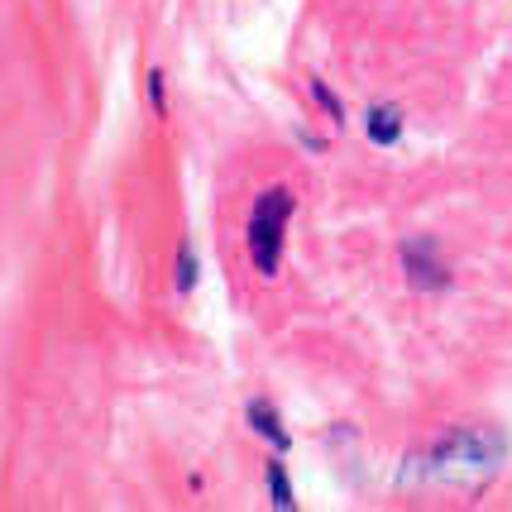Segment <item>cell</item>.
Returning a JSON list of instances; mask_svg holds the SVG:
<instances>
[{
    "label": "cell",
    "instance_id": "cell-5",
    "mask_svg": "<svg viewBox=\"0 0 512 512\" xmlns=\"http://www.w3.org/2000/svg\"><path fill=\"white\" fill-rule=\"evenodd\" d=\"M268 493H273V508H292V484L278 460H268Z\"/></svg>",
    "mask_w": 512,
    "mask_h": 512
},
{
    "label": "cell",
    "instance_id": "cell-1",
    "mask_svg": "<svg viewBox=\"0 0 512 512\" xmlns=\"http://www.w3.org/2000/svg\"><path fill=\"white\" fill-rule=\"evenodd\" d=\"M288 221H292V192L288 187H268L259 192V201L249 206V259L254 268L273 278L283 264V240H288Z\"/></svg>",
    "mask_w": 512,
    "mask_h": 512
},
{
    "label": "cell",
    "instance_id": "cell-2",
    "mask_svg": "<svg viewBox=\"0 0 512 512\" xmlns=\"http://www.w3.org/2000/svg\"><path fill=\"white\" fill-rule=\"evenodd\" d=\"M402 264H407V278L417 283V288H446V264L436 259V249L426 245V240H412V245H402Z\"/></svg>",
    "mask_w": 512,
    "mask_h": 512
},
{
    "label": "cell",
    "instance_id": "cell-4",
    "mask_svg": "<svg viewBox=\"0 0 512 512\" xmlns=\"http://www.w3.org/2000/svg\"><path fill=\"white\" fill-rule=\"evenodd\" d=\"M398 134H402L398 106H374V111H369V139H374V144H393Z\"/></svg>",
    "mask_w": 512,
    "mask_h": 512
},
{
    "label": "cell",
    "instance_id": "cell-7",
    "mask_svg": "<svg viewBox=\"0 0 512 512\" xmlns=\"http://www.w3.org/2000/svg\"><path fill=\"white\" fill-rule=\"evenodd\" d=\"M312 91H316V101H321V111H331V120L340 125V101L331 96V87H321V82H312Z\"/></svg>",
    "mask_w": 512,
    "mask_h": 512
},
{
    "label": "cell",
    "instance_id": "cell-6",
    "mask_svg": "<svg viewBox=\"0 0 512 512\" xmlns=\"http://www.w3.org/2000/svg\"><path fill=\"white\" fill-rule=\"evenodd\" d=\"M173 288H178V292L197 288V254H192V245L178 249V278H173Z\"/></svg>",
    "mask_w": 512,
    "mask_h": 512
},
{
    "label": "cell",
    "instance_id": "cell-8",
    "mask_svg": "<svg viewBox=\"0 0 512 512\" xmlns=\"http://www.w3.org/2000/svg\"><path fill=\"white\" fill-rule=\"evenodd\" d=\"M149 96H154V111H158V115L168 111V96H163V77H158V72L149 77Z\"/></svg>",
    "mask_w": 512,
    "mask_h": 512
},
{
    "label": "cell",
    "instance_id": "cell-3",
    "mask_svg": "<svg viewBox=\"0 0 512 512\" xmlns=\"http://www.w3.org/2000/svg\"><path fill=\"white\" fill-rule=\"evenodd\" d=\"M249 426H254V431H259V436H264L268 446L273 450H288L292 441H288V431H283V422H278V412H273V402H264V398H254L249 402Z\"/></svg>",
    "mask_w": 512,
    "mask_h": 512
}]
</instances>
